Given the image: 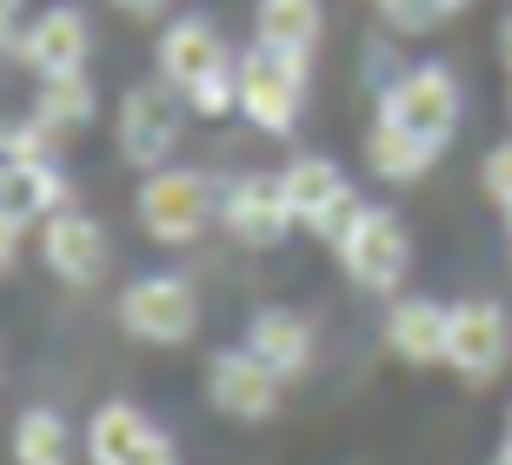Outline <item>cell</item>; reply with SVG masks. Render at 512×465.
Segmentation results:
<instances>
[{
  "label": "cell",
  "mask_w": 512,
  "mask_h": 465,
  "mask_svg": "<svg viewBox=\"0 0 512 465\" xmlns=\"http://www.w3.org/2000/svg\"><path fill=\"white\" fill-rule=\"evenodd\" d=\"M240 74V113H247L260 133H293L300 127V100H306V54H286V47H247L233 60Z\"/></svg>",
  "instance_id": "cell-1"
},
{
  "label": "cell",
  "mask_w": 512,
  "mask_h": 465,
  "mask_svg": "<svg viewBox=\"0 0 512 465\" xmlns=\"http://www.w3.org/2000/svg\"><path fill=\"white\" fill-rule=\"evenodd\" d=\"M133 213H140V226H147V240L193 246L220 206H213L207 173H193V167H153L147 180H140V193H133Z\"/></svg>",
  "instance_id": "cell-2"
},
{
  "label": "cell",
  "mask_w": 512,
  "mask_h": 465,
  "mask_svg": "<svg viewBox=\"0 0 512 465\" xmlns=\"http://www.w3.org/2000/svg\"><path fill=\"white\" fill-rule=\"evenodd\" d=\"M512 359V313L499 299H459L446 306V366L466 379V386H493Z\"/></svg>",
  "instance_id": "cell-3"
},
{
  "label": "cell",
  "mask_w": 512,
  "mask_h": 465,
  "mask_svg": "<svg viewBox=\"0 0 512 465\" xmlns=\"http://www.w3.org/2000/svg\"><path fill=\"white\" fill-rule=\"evenodd\" d=\"M459 80L453 67H439V60H426V67H406V74L386 80L380 93V113L386 120H399L406 133H419V140H433V147H446L459 133Z\"/></svg>",
  "instance_id": "cell-4"
},
{
  "label": "cell",
  "mask_w": 512,
  "mask_h": 465,
  "mask_svg": "<svg viewBox=\"0 0 512 465\" xmlns=\"http://www.w3.org/2000/svg\"><path fill=\"white\" fill-rule=\"evenodd\" d=\"M120 326L147 346H187L200 333V293L180 273H147L120 293Z\"/></svg>",
  "instance_id": "cell-5"
},
{
  "label": "cell",
  "mask_w": 512,
  "mask_h": 465,
  "mask_svg": "<svg viewBox=\"0 0 512 465\" xmlns=\"http://www.w3.org/2000/svg\"><path fill=\"white\" fill-rule=\"evenodd\" d=\"M87 465H180L173 432L133 399H107L87 419Z\"/></svg>",
  "instance_id": "cell-6"
},
{
  "label": "cell",
  "mask_w": 512,
  "mask_h": 465,
  "mask_svg": "<svg viewBox=\"0 0 512 465\" xmlns=\"http://www.w3.org/2000/svg\"><path fill=\"white\" fill-rule=\"evenodd\" d=\"M340 266L366 293H399L406 273H413V233H406V220L386 213V206H366V220L353 226V240L340 246Z\"/></svg>",
  "instance_id": "cell-7"
},
{
  "label": "cell",
  "mask_w": 512,
  "mask_h": 465,
  "mask_svg": "<svg viewBox=\"0 0 512 465\" xmlns=\"http://www.w3.org/2000/svg\"><path fill=\"white\" fill-rule=\"evenodd\" d=\"M280 386H286V379L266 366L260 353H247V346L207 359V399H213V412H227V419H240V426L273 419V412H280Z\"/></svg>",
  "instance_id": "cell-8"
},
{
  "label": "cell",
  "mask_w": 512,
  "mask_h": 465,
  "mask_svg": "<svg viewBox=\"0 0 512 465\" xmlns=\"http://www.w3.org/2000/svg\"><path fill=\"white\" fill-rule=\"evenodd\" d=\"M173 147H180V100H173V87L167 80L127 87V100H120V153L153 173Z\"/></svg>",
  "instance_id": "cell-9"
},
{
  "label": "cell",
  "mask_w": 512,
  "mask_h": 465,
  "mask_svg": "<svg viewBox=\"0 0 512 465\" xmlns=\"http://www.w3.org/2000/svg\"><path fill=\"white\" fill-rule=\"evenodd\" d=\"M220 226H227L240 246H280L293 233V206L280 193V173L266 180V173H240V180L220 193Z\"/></svg>",
  "instance_id": "cell-10"
},
{
  "label": "cell",
  "mask_w": 512,
  "mask_h": 465,
  "mask_svg": "<svg viewBox=\"0 0 512 465\" xmlns=\"http://www.w3.org/2000/svg\"><path fill=\"white\" fill-rule=\"evenodd\" d=\"M87 14L80 7H47V14L27 20V40H20V60L34 67V80H54V74H87Z\"/></svg>",
  "instance_id": "cell-11"
},
{
  "label": "cell",
  "mask_w": 512,
  "mask_h": 465,
  "mask_svg": "<svg viewBox=\"0 0 512 465\" xmlns=\"http://www.w3.org/2000/svg\"><path fill=\"white\" fill-rule=\"evenodd\" d=\"M220 67H233V54H227V40H220L213 20L187 14V20H173L167 34H160V80H167L173 93H193L200 80L220 74Z\"/></svg>",
  "instance_id": "cell-12"
},
{
  "label": "cell",
  "mask_w": 512,
  "mask_h": 465,
  "mask_svg": "<svg viewBox=\"0 0 512 465\" xmlns=\"http://www.w3.org/2000/svg\"><path fill=\"white\" fill-rule=\"evenodd\" d=\"M40 260L54 266V279L87 286V279L107 273V233H100V220H87V213H67V206H60L54 220H40Z\"/></svg>",
  "instance_id": "cell-13"
},
{
  "label": "cell",
  "mask_w": 512,
  "mask_h": 465,
  "mask_svg": "<svg viewBox=\"0 0 512 465\" xmlns=\"http://www.w3.org/2000/svg\"><path fill=\"white\" fill-rule=\"evenodd\" d=\"M67 206V173L60 160H0V213H14L20 226L54 220Z\"/></svg>",
  "instance_id": "cell-14"
},
{
  "label": "cell",
  "mask_w": 512,
  "mask_h": 465,
  "mask_svg": "<svg viewBox=\"0 0 512 465\" xmlns=\"http://www.w3.org/2000/svg\"><path fill=\"white\" fill-rule=\"evenodd\" d=\"M386 346L406 366H439L446 359V306L426 293H399L386 313Z\"/></svg>",
  "instance_id": "cell-15"
},
{
  "label": "cell",
  "mask_w": 512,
  "mask_h": 465,
  "mask_svg": "<svg viewBox=\"0 0 512 465\" xmlns=\"http://www.w3.org/2000/svg\"><path fill=\"white\" fill-rule=\"evenodd\" d=\"M247 353H260L280 379H300L313 366V326H306L293 306H260L247 319Z\"/></svg>",
  "instance_id": "cell-16"
},
{
  "label": "cell",
  "mask_w": 512,
  "mask_h": 465,
  "mask_svg": "<svg viewBox=\"0 0 512 465\" xmlns=\"http://www.w3.org/2000/svg\"><path fill=\"white\" fill-rule=\"evenodd\" d=\"M433 140H419V133H406L399 120H373L366 127V167L380 173L386 186H413V180H426V167H433Z\"/></svg>",
  "instance_id": "cell-17"
},
{
  "label": "cell",
  "mask_w": 512,
  "mask_h": 465,
  "mask_svg": "<svg viewBox=\"0 0 512 465\" xmlns=\"http://www.w3.org/2000/svg\"><path fill=\"white\" fill-rule=\"evenodd\" d=\"M280 193H286V206H293V220L313 226V220L326 213V206H333V200L346 193V173L333 167V160H320V153H300V160H286Z\"/></svg>",
  "instance_id": "cell-18"
},
{
  "label": "cell",
  "mask_w": 512,
  "mask_h": 465,
  "mask_svg": "<svg viewBox=\"0 0 512 465\" xmlns=\"http://www.w3.org/2000/svg\"><path fill=\"white\" fill-rule=\"evenodd\" d=\"M253 34H260L266 47L306 54V47H320L326 14H320V0H260V7H253Z\"/></svg>",
  "instance_id": "cell-19"
},
{
  "label": "cell",
  "mask_w": 512,
  "mask_h": 465,
  "mask_svg": "<svg viewBox=\"0 0 512 465\" xmlns=\"http://www.w3.org/2000/svg\"><path fill=\"white\" fill-rule=\"evenodd\" d=\"M14 465H74V426L54 406H27L14 426Z\"/></svg>",
  "instance_id": "cell-20"
},
{
  "label": "cell",
  "mask_w": 512,
  "mask_h": 465,
  "mask_svg": "<svg viewBox=\"0 0 512 465\" xmlns=\"http://www.w3.org/2000/svg\"><path fill=\"white\" fill-rule=\"evenodd\" d=\"M94 80L87 74H54V80H40V93H34V113L47 120V127L67 140V133H80V127H94Z\"/></svg>",
  "instance_id": "cell-21"
},
{
  "label": "cell",
  "mask_w": 512,
  "mask_h": 465,
  "mask_svg": "<svg viewBox=\"0 0 512 465\" xmlns=\"http://www.w3.org/2000/svg\"><path fill=\"white\" fill-rule=\"evenodd\" d=\"M60 153V133L40 120V113H14L0 120V160H54Z\"/></svg>",
  "instance_id": "cell-22"
},
{
  "label": "cell",
  "mask_w": 512,
  "mask_h": 465,
  "mask_svg": "<svg viewBox=\"0 0 512 465\" xmlns=\"http://www.w3.org/2000/svg\"><path fill=\"white\" fill-rule=\"evenodd\" d=\"M360 220H366V200H360V193H353V186H346V193H340V200H333V206H326V213H320V220H313V226H306V233H313V240H320V246H333V253H340V246L353 240V226H360Z\"/></svg>",
  "instance_id": "cell-23"
},
{
  "label": "cell",
  "mask_w": 512,
  "mask_h": 465,
  "mask_svg": "<svg viewBox=\"0 0 512 465\" xmlns=\"http://www.w3.org/2000/svg\"><path fill=\"white\" fill-rule=\"evenodd\" d=\"M187 107L200 113V120H227V113H240V74L220 67L213 80H200V87L187 93Z\"/></svg>",
  "instance_id": "cell-24"
},
{
  "label": "cell",
  "mask_w": 512,
  "mask_h": 465,
  "mask_svg": "<svg viewBox=\"0 0 512 465\" xmlns=\"http://www.w3.org/2000/svg\"><path fill=\"white\" fill-rule=\"evenodd\" d=\"M380 14H386L393 34H426V27L446 20V7H439V0H380Z\"/></svg>",
  "instance_id": "cell-25"
},
{
  "label": "cell",
  "mask_w": 512,
  "mask_h": 465,
  "mask_svg": "<svg viewBox=\"0 0 512 465\" xmlns=\"http://www.w3.org/2000/svg\"><path fill=\"white\" fill-rule=\"evenodd\" d=\"M479 186H486V200H493V206H512V140L486 153V167H479Z\"/></svg>",
  "instance_id": "cell-26"
},
{
  "label": "cell",
  "mask_w": 512,
  "mask_h": 465,
  "mask_svg": "<svg viewBox=\"0 0 512 465\" xmlns=\"http://www.w3.org/2000/svg\"><path fill=\"white\" fill-rule=\"evenodd\" d=\"M20 246H27V226H20L14 213H0V279L20 266Z\"/></svg>",
  "instance_id": "cell-27"
},
{
  "label": "cell",
  "mask_w": 512,
  "mask_h": 465,
  "mask_svg": "<svg viewBox=\"0 0 512 465\" xmlns=\"http://www.w3.org/2000/svg\"><path fill=\"white\" fill-rule=\"evenodd\" d=\"M27 40V20H20V0H0V54H20Z\"/></svg>",
  "instance_id": "cell-28"
},
{
  "label": "cell",
  "mask_w": 512,
  "mask_h": 465,
  "mask_svg": "<svg viewBox=\"0 0 512 465\" xmlns=\"http://www.w3.org/2000/svg\"><path fill=\"white\" fill-rule=\"evenodd\" d=\"M114 7H120V14H133V20H153L167 0H114Z\"/></svg>",
  "instance_id": "cell-29"
},
{
  "label": "cell",
  "mask_w": 512,
  "mask_h": 465,
  "mask_svg": "<svg viewBox=\"0 0 512 465\" xmlns=\"http://www.w3.org/2000/svg\"><path fill=\"white\" fill-rule=\"evenodd\" d=\"M499 54H506V67H512V14H506V27H499Z\"/></svg>",
  "instance_id": "cell-30"
},
{
  "label": "cell",
  "mask_w": 512,
  "mask_h": 465,
  "mask_svg": "<svg viewBox=\"0 0 512 465\" xmlns=\"http://www.w3.org/2000/svg\"><path fill=\"white\" fill-rule=\"evenodd\" d=\"M439 7H446V14H459V7H473V0H439Z\"/></svg>",
  "instance_id": "cell-31"
},
{
  "label": "cell",
  "mask_w": 512,
  "mask_h": 465,
  "mask_svg": "<svg viewBox=\"0 0 512 465\" xmlns=\"http://www.w3.org/2000/svg\"><path fill=\"white\" fill-rule=\"evenodd\" d=\"M493 465H512V446H506V452H499V459H493Z\"/></svg>",
  "instance_id": "cell-32"
},
{
  "label": "cell",
  "mask_w": 512,
  "mask_h": 465,
  "mask_svg": "<svg viewBox=\"0 0 512 465\" xmlns=\"http://www.w3.org/2000/svg\"><path fill=\"white\" fill-rule=\"evenodd\" d=\"M506 446H512V412H506Z\"/></svg>",
  "instance_id": "cell-33"
},
{
  "label": "cell",
  "mask_w": 512,
  "mask_h": 465,
  "mask_svg": "<svg viewBox=\"0 0 512 465\" xmlns=\"http://www.w3.org/2000/svg\"><path fill=\"white\" fill-rule=\"evenodd\" d=\"M506 233H512V206H506Z\"/></svg>",
  "instance_id": "cell-34"
}]
</instances>
